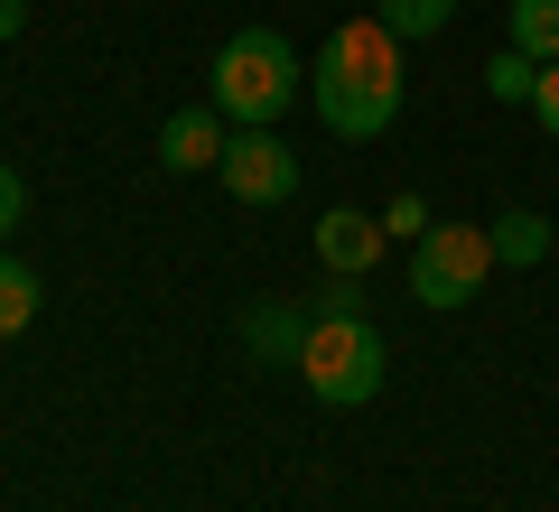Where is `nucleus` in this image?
Segmentation results:
<instances>
[{
  "mask_svg": "<svg viewBox=\"0 0 559 512\" xmlns=\"http://www.w3.org/2000/svg\"><path fill=\"white\" fill-rule=\"evenodd\" d=\"M485 271H495V234L485 224H429L411 252V298L419 308H466L485 289Z\"/></svg>",
  "mask_w": 559,
  "mask_h": 512,
  "instance_id": "obj_4",
  "label": "nucleus"
},
{
  "mask_svg": "<svg viewBox=\"0 0 559 512\" xmlns=\"http://www.w3.org/2000/svg\"><path fill=\"white\" fill-rule=\"evenodd\" d=\"M382 373H392V345H382L373 317H308V345H299V382L326 401V410H355V401L382 392Z\"/></svg>",
  "mask_w": 559,
  "mask_h": 512,
  "instance_id": "obj_3",
  "label": "nucleus"
},
{
  "mask_svg": "<svg viewBox=\"0 0 559 512\" xmlns=\"http://www.w3.org/2000/svg\"><path fill=\"white\" fill-rule=\"evenodd\" d=\"M401 94H411V75H401V38L364 10V20H345L336 38L318 47V121L336 140H382L401 121Z\"/></svg>",
  "mask_w": 559,
  "mask_h": 512,
  "instance_id": "obj_1",
  "label": "nucleus"
},
{
  "mask_svg": "<svg viewBox=\"0 0 559 512\" xmlns=\"http://www.w3.org/2000/svg\"><path fill=\"white\" fill-rule=\"evenodd\" d=\"M224 140H234V121H224L215 103H197V112H168V121H159V158H168V168H215Z\"/></svg>",
  "mask_w": 559,
  "mask_h": 512,
  "instance_id": "obj_7",
  "label": "nucleus"
},
{
  "mask_svg": "<svg viewBox=\"0 0 559 512\" xmlns=\"http://www.w3.org/2000/svg\"><path fill=\"white\" fill-rule=\"evenodd\" d=\"M373 20L392 28L401 47H411V38H439V28L457 20V0H373Z\"/></svg>",
  "mask_w": 559,
  "mask_h": 512,
  "instance_id": "obj_10",
  "label": "nucleus"
},
{
  "mask_svg": "<svg viewBox=\"0 0 559 512\" xmlns=\"http://www.w3.org/2000/svg\"><path fill=\"white\" fill-rule=\"evenodd\" d=\"M382 242H392V234H382L373 215H355V205H326V215H318V261L336 279H364L382 261Z\"/></svg>",
  "mask_w": 559,
  "mask_h": 512,
  "instance_id": "obj_6",
  "label": "nucleus"
},
{
  "mask_svg": "<svg viewBox=\"0 0 559 512\" xmlns=\"http://www.w3.org/2000/svg\"><path fill=\"white\" fill-rule=\"evenodd\" d=\"M205 103H215L234 131H271V121L299 103V47L280 38V28H242V38H224L215 66H205Z\"/></svg>",
  "mask_w": 559,
  "mask_h": 512,
  "instance_id": "obj_2",
  "label": "nucleus"
},
{
  "mask_svg": "<svg viewBox=\"0 0 559 512\" xmlns=\"http://www.w3.org/2000/svg\"><path fill=\"white\" fill-rule=\"evenodd\" d=\"M485 234H495V261H513V271H532V261L550 252V224H540L532 205H513V215H495Z\"/></svg>",
  "mask_w": 559,
  "mask_h": 512,
  "instance_id": "obj_9",
  "label": "nucleus"
},
{
  "mask_svg": "<svg viewBox=\"0 0 559 512\" xmlns=\"http://www.w3.org/2000/svg\"><path fill=\"white\" fill-rule=\"evenodd\" d=\"M20 215H28V187H20V168H10V158H0V242L20 234Z\"/></svg>",
  "mask_w": 559,
  "mask_h": 512,
  "instance_id": "obj_14",
  "label": "nucleus"
},
{
  "mask_svg": "<svg viewBox=\"0 0 559 512\" xmlns=\"http://www.w3.org/2000/svg\"><path fill=\"white\" fill-rule=\"evenodd\" d=\"M215 178H224L234 205H289L299 197V150H289L280 131H234L224 158H215Z\"/></svg>",
  "mask_w": 559,
  "mask_h": 512,
  "instance_id": "obj_5",
  "label": "nucleus"
},
{
  "mask_svg": "<svg viewBox=\"0 0 559 512\" xmlns=\"http://www.w3.org/2000/svg\"><path fill=\"white\" fill-rule=\"evenodd\" d=\"M20 10H28V0H0V38H10V28H20Z\"/></svg>",
  "mask_w": 559,
  "mask_h": 512,
  "instance_id": "obj_16",
  "label": "nucleus"
},
{
  "mask_svg": "<svg viewBox=\"0 0 559 512\" xmlns=\"http://www.w3.org/2000/svg\"><path fill=\"white\" fill-rule=\"evenodd\" d=\"M513 47L532 66H559V0H513Z\"/></svg>",
  "mask_w": 559,
  "mask_h": 512,
  "instance_id": "obj_11",
  "label": "nucleus"
},
{
  "mask_svg": "<svg viewBox=\"0 0 559 512\" xmlns=\"http://www.w3.org/2000/svg\"><path fill=\"white\" fill-rule=\"evenodd\" d=\"M28 317H38V271L0 252V335H20Z\"/></svg>",
  "mask_w": 559,
  "mask_h": 512,
  "instance_id": "obj_12",
  "label": "nucleus"
},
{
  "mask_svg": "<svg viewBox=\"0 0 559 512\" xmlns=\"http://www.w3.org/2000/svg\"><path fill=\"white\" fill-rule=\"evenodd\" d=\"M242 345H252V355H271V364H299V345H308V317L289 308V298H261V308L242 317Z\"/></svg>",
  "mask_w": 559,
  "mask_h": 512,
  "instance_id": "obj_8",
  "label": "nucleus"
},
{
  "mask_svg": "<svg viewBox=\"0 0 559 512\" xmlns=\"http://www.w3.org/2000/svg\"><path fill=\"white\" fill-rule=\"evenodd\" d=\"M532 84H540V66L522 57V47H503V57L485 66V94H495V103H532Z\"/></svg>",
  "mask_w": 559,
  "mask_h": 512,
  "instance_id": "obj_13",
  "label": "nucleus"
},
{
  "mask_svg": "<svg viewBox=\"0 0 559 512\" xmlns=\"http://www.w3.org/2000/svg\"><path fill=\"white\" fill-rule=\"evenodd\" d=\"M532 112H540V131L559 140V66H540V84H532Z\"/></svg>",
  "mask_w": 559,
  "mask_h": 512,
  "instance_id": "obj_15",
  "label": "nucleus"
}]
</instances>
